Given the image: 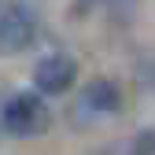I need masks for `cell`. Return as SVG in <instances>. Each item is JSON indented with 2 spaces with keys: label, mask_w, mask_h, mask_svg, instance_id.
<instances>
[{
  "label": "cell",
  "mask_w": 155,
  "mask_h": 155,
  "mask_svg": "<svg viewBox=\"0 0 155 155\" xmlns=\"http://www.w3.org/2000/svg\"><path fill=\"white\" fill-rule=\"evenodd\" d=\"M37 37V18L26 4H11L0 15V55H15L33 45Z\"/></svg>",
  "instance_id": "cell-2"
},
{
  "label": "cell",
  "mask_w": 155,
  "mask_h": 155,
  "mask_svg": "<svg viewBox=\"0 0 155 155\" xmlns=\"http://www.w3.org/2000/svg\"><path fill=\"white\" fill-rule=\"evenodd\" d=\"M74 78H78V63L67 52H52L45 59H37V67H33V85L45 96H63L74 85Z\"/></svg>",
  "instance_id": "cell-3"
},
{
  "label": "cell",
  "mask_w": 155,
  "mask_h": 155,
  "mask_svg": "<svg viewBox=\"0 0 155 155\" xmlns=\"http://www.w3.org/2000/svg\"><path fill=\"white\" fill-rule=\"evenodd\" d=\"M4 129L15 137H37L48 129V107L37 92H15L4 100Z\"/></svg>",
  "instance_id": "cell-1"
},
{
  "label": "cell",
  "mask_w": 155,
  "mask_h": 155,
  "mask_svg": "<svg viewBox=\"0 0 155 155\" xmlns=\"http://www.w3.org/2000/svg\"><path fill=\"white\" fill-rule=\"evenodd\" d=\"M118 107H122L118 85L107 81V78H96V81H89V89L81 92V111H89V114H114Z\"/></svg>",
  "instance_id": "cell-4"
}]
</instances>
